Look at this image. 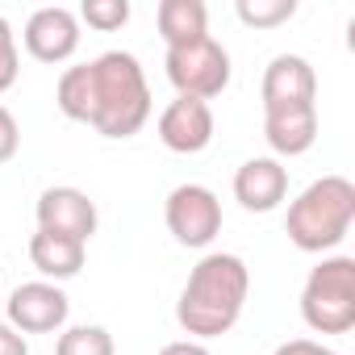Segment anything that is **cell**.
I'll use <instances>...</instances> for the list:
<instances>
[{
	"instance_id": "cell-4",
	"label": "cell",
	"mask_w": 355,
	"mask_h": 355,
	"mask_svg": "<svg viewBox=\"0 0 355 355\" xmlns=\"http://www.w3.org/2000/svg\"><path fill=\"white\" fill-rule=\"evenodd\" d=\"M301 318L313 334H347L355 326V259L322 255L301 284Z\"/></svg>"
},
{
	"instance_id": "cell-13",
	"label": "cell",
	"mask_w": 355,
	"mask_h": 355,
	"mask_svg": "<svg viewBox=\"0 0 355 355\" xmlns=\"http://www.w3.org/2000/svg\"><path fill=\"white\" fill-rule=\"evenodd\" d=\"M259 96H263V109H272V105H313V96H318L313 63L305 55H276L263 67Z\"/></svg>"
},
{
	"instance_id": "cell-2",
	"label": "cell",
	"mask_w": 355,
	"mask_h": 355,
	"mask_svg": "<svg viewBox=\"0 0 355 355\" xmlns=\"http://www.w3.org/2000/svg\"><path fill=\"white\" fill-rule=\"evenodd\" d=\"M150 121V84L130 51H105L88 63V125L101 138H134Z\"/></svg>"
},
{
	"instance_id": "cell-1",
	"label": "cell",
	"mask_w": 355,
	"mask_h": 355,
	"mask_svg": "<svg viewBox=\"0 0 355 355\" xmlns=\"http://www.w3.org/2000/svg\"><path fill=\"white\" fill-rule=\"evenodd\" d=\"M251 297V268L234 251H209L189 272V284L175 301V322L197 343L230 334Z\"/></svg>"
},
{
	"instance_id": "cell-9",
	"label": "cell",
	"mask_w": 355,
	"mask_h": 355,
	"mask_svg": "<svg viewBox=\"0 0 355 355\" xmlns=\"http://www.w3.org/2000/svg\"><path fill=\"white\" fill-rule=\"evenodd\" d=\"M21 42L38 63H67L80 51V17L63 5L34 9L21 30Z\"/></svg>"
},
{
	"instance_id": "cell-11",
	"label": "cell",
	"mask_w": 355,
	"mask_h": 355,
	"mask_svg": "<svg viewBox=\"0 0 355 355\" xmlns=\"http://www.w3.org/2000/svg\"><path fill=\"white\" fill-rule=\"evenodd\" d=\"M288 197V167L272 155H255L234 171V201L247 214H272Z\"/></svg>"
},
{
	"instance_id": "cell-22",
	"label": "cell",
	"mask_w": 355,
	"mask_h": 355,
	"mask_svg": "<svg viewBox=\"0 0 355 355\" xmlns=\"http://www.w3.org/2000/svg\"><path fill=\"white\" fill-rule=\"evenodd\" d=\"M0 355H30V338L9 322H0Z\"/></svg>"
},
{
	"instance_id": "cell-8",
	"label": "cell",
	"mask_w": 355,
	"mask_h": 355,
	"mask_svg": "<svg viewBox=\"0 0 355 355\" xmlns=\"http://www.w3.org/2000/svg\"><path fill=\"white\" fill-rule=\"evenodd\" d=\"M34 218H38V230L63 234V239H76V243H88L96 234V226H101L96 201L84 189H71V184L46 189L38 197V205H34Z\"/></svg>"
},
{
	"instance_id": "cell-16",
	"label": "cell",
	"mask_w": 355,
	"mask_h": 355,
	"mask_svg": "<svg viewBox=\"0 0 355 355\" xmlns=\"http://www.w3.org/2000/svg\"><path fill=\"white\" fill-rule=\"evenodd\" d=\"M55 355H117V347L105 326H63Z\"/></svg>"
},
{
	"instance_id": "cell-18",
	"label": "cell",
	"mask_w": 355,
	"mask_h": 355,
	"mask_svg": "<svg viewBox=\"0 0 355 355\" xmlns=\"http://www.w3.org/2000/svg\"><path fill=\"white\" fill-rule=\"evenodd\" d=\"M88 30H101V34H113L130 21V0H84L80 13H76Z\"/></svg>"
},
{
	"instance_id": "cell-19",
	"label": "cell",
	"mask_w": 355,
	"mask_h": 355,
	"mask_svg": "<svg viewBox=\"0 0 355 355\" xmlns=\"http://www.w3.org/2000/svg\"><path fill=\"white\" fill-rule=\"evenodd\" d=\"M21 76V51H17V34L9 26V17H0V96H5Z\"/></svg>"
},
{
	"instance_id": "cell-10",
	"label": "cell",
	"mask_w": 355,
	"mask_h": 355,
	"mask_svg": "<svg viewBox=\"0 0 355 355\" xmlns=\"http://www.w3.org/2000/svg\"><path fill=\"white\" fill-rule=\"evenodd\" d=\"M214 130H218L214 109L193 96H175L159 113V142L175 155H201L214 142Z\"/></svg>"
},
{
	"instance_id": "cell-20",
	"label": "cell",
	"mask_w": 355,
	"mask_h": 355,
	"mask_svg": "<svg viewBox=\"0 0 355 355\" xmlns=\"http://www.w3.org/2000/svg\"><path fill=\"white\" fill-rule=\"evenodd\" d=\"M21 150V125L9 105H0V163H9Z\"/></svg>"
},
{
	"instance_id": "cell-6",
	"label": "cell",
	"mask_w": 355,
	"mask_h": 355,
	"mask_svg": "<svg viewBox=\"0 0 355 355\" xmlns=\"http://www.w3.org/2000/svg\"><path fill=\"white\" fill-rule=\"evenodd\" d=\"M163 222L180 247L205 251L222 234V201L205 184H175L163 201Z\"/></svg>"
},
{
	"instance_id": "cell-7",
	"label": "cell",
	"mask_w": 355,
	"mask_h": 355,
	"mask_svg": "<svg viewBox=\"0 0 355 355\" xmlns=\"http://www.w3.org/2000/svg\"><path fill=\"white\" fill-rule=\"evenodd\" d=\"M9 309V326L21 334H59L71 318V301L59 284L51 280H26L9 293L5 301Z\"/></svg>"
},
{
	"instance_id": "cell-14",
	"label": "cell",
	"mask_w": 355,
	"mask_h": 355,
	"mask_svg": "<svg viewBox=\"0 0 355 355\" xmlns=\"http://www.w3.org/2000/svg\"><path fill=\"white\" fill-rule=\"evenodd\" d=\"M84 259H88V243L63 239V234H46V230H34L30 234V263L51 284L80 276L84 272Z\"/></svg>"
},
{
	"instance_id": "cell-3",
	"label": "cell",
	"mask_w": 355,
	"mask_h": 355,
	"mask_svg": "<svg viewBox=\"0 0 355 355\" xmlns=\"http://www.w3.org/2000/svg\"><path fill=\"white\" fill-rule=\"evenodd\" d=\"M355 226V184L347 175L313 180L284 214V234L305 255H334Z\"/></svg>"
},
{
	"instance_id": "cell-5",
	"label": "cell",
	"mask_w": 355,
	"mask_h": 355,
	"mask_svg": "<svg viewBox=\"0 0 355 355\" xmlns=\"http://www.w3.org/2000/svg\"><path fill=\"white\" fill-rule=\"evenodd\" d=\"M167 80L175 96H193V101H214L230 88V51L218 38H197L189 46H171L167 59Z\"/></svg>"
},
{
	"instance_id": "cell-17",
	"label": "cell",
	"mask_w": 355,
	"mask_h": 355,
	"mask_svg": "<svg viewBox=\"0 0 355 355\" xmlns=\"http://www.w3.org/2000/svg\"><path fill=\"white\" fill-rule=\"evenodd\" d=\"M234 13L251 30H276L297 17V0H239Z\"/></svg>"
},
{
	"instance_id": "cell-21",
	"label": "cell",
	"mask_w": 355,
	"mask_h": 355,
	"mask_svg": "<svg viewBox=\"0 0 355 355\" xmlns=\"http://www.w3.org/2000/svg\"><path fill=\"white\" fill-rule=\"evenodd\" d=\"M272 355H343V351H334V347H326L318 338H284Z\"/></svg>"
},
{
	"instance_id": "cell-12",
	"label": "cell",
	"mask_w": 355,
	"mask_h": 355,
	"mask_svg": "<svg viewBox=\"0 0 355 355\" xmlns=\"http://www.w3.org/2000/svg\"><path fill=\"white\" fill-rule=\"evenodd\" d=\"M263 138L272 159H297L318 142V105H272L263 109Z\"/></svg>"
},
{
	"instance_id": "cell-23",
	"label": "cell",
	"mask_w": 355,
	"mask_h": 355,
	"mask_svg": "<svg viewBox=\"0 0 355 355\" xmlns=\"http://www.w3.org/2000/svg\"><path fill=\"white\" fill-rule=\"evenodd\" d=\"M159 355H214V351L205 343H197V338H175V343H163Z\"/></svg>"
},
{
	"instance_id": "cell-15",
	"label": "cell",
	"mask_w": 355,
	"mask_h": 355,
	"mask_svg": "<svg viewBox=\"0 0 355 355\" xmlns=\"http://www.w3.org/2000/svg\"><path fill=\"white\" fill-rule=\"evenodd\" d=\"M155 26H159V38L167 42V51L189 46L197 38H209V9H205V0H159Z\"/></svg>"
}]
</instances>
